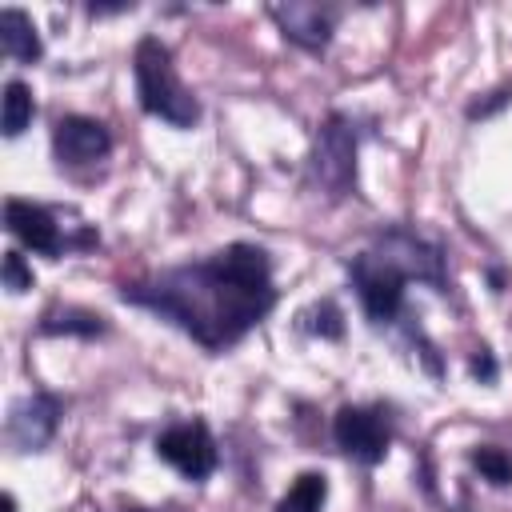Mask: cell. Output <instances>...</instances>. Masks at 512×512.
Wrapping results in <instances>:
<instances>
[{
  "label": "cell",
  "mask_w": 512,
  "mask_h": 512,
  "mask_svg": "<svg viewBox=\"0 0 512 512\" xmlns=\"http://www.w3.org/2000/svg\"><path fill=\"white\" fill-rule=\"evenodd\" d=\"M132 76H136V96H140V108L148 116H160L176 128H192L200 120V104L196 96L184 88L176 64H172V52L156 40V36H144L132 52Z\"/></svg>",
  "instance_id": "7a4b0ae2"
},
{
  "label": "cell",
  "mask_w": 512,
  "mask_h": 512,
  "mask_svg": "<svg viewBox=\"0 0 512 512\" xmlns=\"http://www.w3.org/2000/svg\"><path fill=\"white\" fill-rule=\"evenodd\" d=\"M0 48H4V56L16 60V64L40 60L44 44H40V32H36V24H32L28 12H20V8H0Z\"/></svg>",
  "instance_id": "7c38bea8"
},
{
  "label": "cell",
  "mask_w": 512,
  "mask_h": 512,
  "mask_svg": "<svg viewBox=\"0 0 512 512\" xmlns=\"http://www.w3.org/2000/svg\"><path fill=\"white\" fill-rule=\"evenodd\" d=\"M372 252L384 256L392 268H400L404 280H424L436 292H444V284H448L444 280V256H440V248L428 244L424 236L408 232V228H384L376 236V248Z\"/></svg>",
  "instance_id": "5b68a950"
},
{
  "label": "cell",
  "mask_w": 512,
  "mask_h": 512,
  "mask_svg": "<svg viewBox=\"0 0 512 512\" xmlns=\"http://www.w3.org/2000/svg\"><path fill=\"white\" fill-rule=\"evenodd\" d=\"M32 112H36V104H32L28 84L24 80H8L4 84V116H0L4 136H20L32 124Z\"/></svg>",
  "instance_id": "9a60e30c"
},
{
  "label": "cell",
  "mask_w": 512,
  "mask_h": 512,
  "mask_svg": "<svg viewBox=\"0 0 512 512\" xmlns=\"http://www.w3.org/2000/svg\"><path fill=\"white\" fill-rule=\"evenodd\" d=\"M468 368H472V376H480V380H496V360H492L484 348L472 356V364H468Z\"/></svg>",
  "instance_id": "ffe728a7"
},
{
  "label": "cell",
  "mask_w": 512,
  "mask_h": 512,
  "mask_svg": "<svg viewBox=\"0 0 512 512\" xmlns=\"http://www.w3.org/2000/svg\"><path fill=\"white\" fill-rule=\"evenodd\" d=\"M52 152L64 168H88L112 152V136L92 116H60L52 128Z\"/></svg>",
  "instance_id": "ba28073f"
},
{
  "label": "cell",
  "mask_w": 512,
  "mask_h": 512,
  "mask_svg": "<svg viewBox=\"0 0 512 512\" xmlns=\"http://www.w3.org/2000/svg\"><path fill=\"white\" fill-rule=\"evenodd\" d=\"M4 512H16V500H12L8 492H4Z\"/></svg>",
  "instance_id": "44dd1931"
},
{
  "label": "cell",
  "mask_w": 512,
  "mask_h": 512,
  "mask_svg": "<svg viewBox=\"0 0 512 512\" xmlns=\"http://www.w3.org/2000/svg\"><path fill=\"white\" fill-rule=\"evenodd\" d=\"M268 16L280 24V32L292 40V44H300V48H308V52H320L328 40H332V24H336V16L328 12V8H320V4H268Z\"/></svg>",
  "instance_id": "8fae6325"
},
{
  "label": "cell",
  "mask_w": 512,
  "mask_h": 512,
  "mask_svg": "<svg viewBox=\"0 0 512 512\" xmlns=\"http://www.w3.org/2000/svg\"><path fill=\"white\" fill-rule=\"evenodd\" d=\"M60 428V400L48 392H32L24 396L12 412H8V440L20 452H36L44 448Z\"/></svg>",
  "instance_id": "30bf717a"
},
{
  "label": "cell",
  "mask_w": 512,
  "mask_h": 512,
  "mask_svg": "<svg viewBox=\"0 0 512 512\" xmlns=\"http://www.w3.org/2000/svg\"><path fill=\"white\" fill-rule=\"evenodd\" d=\"M156 456L172 464L184 480H204L216 468V440L204 420H184L156 436Z\"/></svg>",
  "instance_id": "52a82bcc"
},
{
  "label": "cell",
  "mask_w": 512,
  "mask_h": 512,
  "mask_svg": "<svg viewBox=\"0 0 512 512\" xmlns=\"http://www.w3.org/2000/svg\"><path fill=\"white\" fill-rule=\"evenodd\" d=\"M4 224H8V232H12L24 248H32V252H40V256H60V252L68 248V240H64L56 216H52L48 208L32 204V200H16V196H12V200L4 204Z\"/></svg>",
  "instance_id": "9c48e42d"
},
{
  "label": "cell",
  "mask_w": 512,
  "mask_h": 512,
  "mask_svg": "<svg viewBox=\"0 0 512 512\" xmlns=\"http://www.w3.org/2000/svg\"><path fill=\"white\" fill-rule=\"evenodd\" d=\"M308 168H312V180L328 196H348L356 188V132L340 112H332L316 128Z\"/></svg>",
  "instance_id": "3957f363"
},
{
  "label": "cell",
  "mask_w": 512,
  "mask_h": 512,
  "mask_svg": "<svg viewBox=\"0 0 512 512\" xmlns=\"http://www.w3.org/2000/svg\"><path fill=\"white\" fill-rule=\"evenodd\" d=\"M472 468H476L488 484H496V488H508V484H512V456H508L504 448H492V444L472 448Z\"/></svg>",
  "instance_id": "e0dca14e"
},
{
  "label": "cell",
  "mask_w": 512,
  "mask_h": 512,
  "mask_svg": "<svg viewBox=\"0 0 512 512\" xmlns=\"http://www.w3.org/2000/svg\"><path fill=\"white\" fill-rule=\"evenodd\" d=\"M348 276H352L356 296H360V304H364V312H368L372 324H392L400 316V308H404V284H408L400 276V268H392L376 252H360V256H352Z\"/></svg>",
  "instance_id": "277c9868"
},
{
  "label": "cell",
  "mask_w": 512,
  "mask_h": 512,
  "mask_svg": "<svg viewBox=\"0 0 512 512\" xmlns=\"http://www.w3.org/2000/svg\"><path fill=\"white\" fill-rule=\"evenodd\" d=\"M300 328L312 332V336H320V340H340L344 336V312L332 300H320V304H312V308L300 312Z\"/></svg>",
  "instance_id": "2e32d148"
},
{
  "label": "cell",
  "mask_w": 512,
  "mask_h": 512,
  "mask_svg": "<svg viewBox=\"0 0 512 512\" xmlns=\"http://www.w3.org/2000/svg\"><path fill=\"white\" fill-rule=\"evenodd\" d=\"M44 336H100L104 332V316L88 312V308H48L40 320Z\"/></svg>",
  "instance_id": "4fadbf2b"
},
{
  "label": "cell",
  "mask_w": 512,
  "mask_h": 512,
  "mask_svg": "<svg viewBox=\"0 0 512 512\" xmlns=\"http://www.w3.org/2000/svg\"><path fill=\"white\" fill-rule=\"evenodd\" d=\"M0 280H4V288H8L12 296L32 288V268L24 264V256H20L16 248H8V252H4V260H0Z\"/></svg>",
  "instance_id": "ac0fdd59"
},
{
  "label": "cell",
  "mask_w": 512,
  "mask_h": 512,
  "mask_svg": "<svg viewBox=\"0 0 512 512\" xmlns=\"http://www.w3.org/2000/svg\"><path fill=\"white\" fill-rule=\"evenodd\" d=\"M332 440L340 444L344 456H352L356 464H380L388 456L392 432L384 424L380 408H360V404H344L332 420Z\"/></svg>",
  "instance_id": "8992f818"
},
{
  "label": "cell",
  "mask_w": 512,
  "mask_h": 512,
  "mask_svg": "<svg viewBox=\"0 0 512 512\" xmlns=\"http://www.w3.org/2000/svg\"><path fill=\"white\" fill-rule=\"evenodd\" d=\"M324 496H328V480L320 472H300L296 484L280 496L276 512H320L324 508Z\"/></svg>",
  "instance_id": "5bb4252c"
},
{
  "label": "cell",
  "mask_w": 512,
  "mask_h": 512,
  "mask_svg": "<svg viewBox=\"0 0 512 512\" xmlns=\"http://www.w3.org/2000/svg\"><path fill=\"white\" fill-rule=\"evenodd\" d=\"M120 296L128 304L160 312L208 352H220L248 336L276 304L272 264L256 244H232L208 260L168 268L140 284H124Z\"/></svg>",
  "instance_id": "6da1fadb"
},
{
  "label": "cell",
  "mask_w": 512,
  "mask_h": 512,
  "mask_svg": "<svg viewBox=\"0 0 512 512\" xmlns=\"http://www.w3.org/2000/svg\"><path fill=\"white\" fill-rule=\"evenodd\" d=\"M512 100V84H504V88H496V92H488V100H480V104H472L468 108V120H484V116H492L496 108H504Z\"/></svg>",
  "instance_id": "d6986e66"
}]
</instances>
